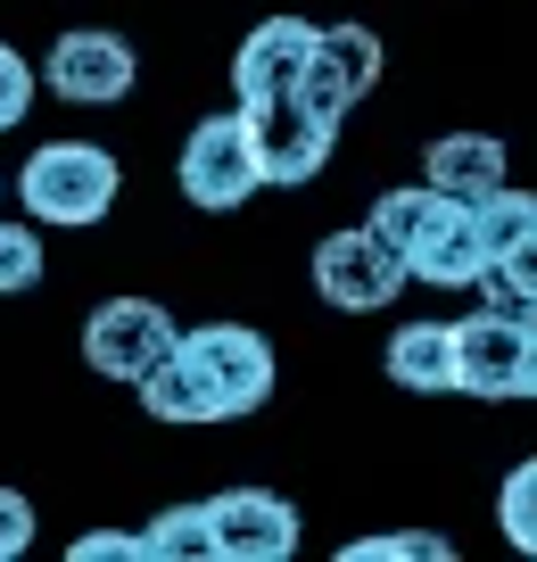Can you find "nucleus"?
I'll return each mask as SVG.
<instances>
[{
  "label": "nucleus",
  "instance_id": "f03ea898",
  "mask_svg": "<svg viewBox=\"0 0 537 562\" xmlns=\"http://www.w3.org/2000/svg\"><path fill=\"white\" fill-rule=\"evenodd\" d=\"M116 191H124V166L108 158L100 140H42L34 158H25V175H18V207L34 215V224H58V232L100 224V215L116 207Z\"/></svg>",
  "mask_w": 537,
  "mask_h": 562
},
{
  "label": "nucleus",
  "instance_id": "4be33fe9",
  "mask_svg": "<svg viewBox=\"0 0 537 562\" xmlns=\"http://www.w3.org/2000/svg\"><path fill=\"white\" fill-rule=\"evenodd\" d=\"M67 562H149V538L141 529H83L67 546Z\"/></svg>",
  "mask_w": 537,
  "mask_h": 562
},
{
  "label": "nucleus",
  "instance_id": "6e6552de",
  "mask_svg": "<svg viewBox=\"0 0 537 562\" xmlns=\"http://www.w3.org/2000/svg\"><path fill=\"white\" fill-rule=\"evenodd\" d=\"M372 83H381V34H372V25H314V50H306V75H298V100H306L314 116L339 124Z\"/></svg>",
  "mask_w": 537,
  "mask_h": 562
},
{
  "label": "nucleus",
  "instance_id": "7ed1b4c3",
  "mask_svg": "<svg viewBox=\"0 0 537 562\" xmlns=\"http://www.w3.org/2000/svg\"><path fill=\"white\" fill-rule=\"evenodd\" d=\"M174 364L199 381L208 422H240L273 397V348L248 323H199V331H182L174 339Z\"/></svg>",
  "mask_w": 537,
  "mask_h": 562
},
{
  "label": "nucleus",
  "instance_id": "20e7f679",
  "mask_svg": "<svg viewBox=\"0 0 537 562\" xmlns=\"http://www.w3.org/2000/svg\"><path fill=\"white\" fill-rule=\"evenodd\" d=\"M265 191L257 140H248V108H224V116H199L191 140H182V199L208 215H232Z\"/></svg>",
  "mask_w": 537,
  "mask_h": 562
},
{
  "label": "nucleus",
  "instance_id": "b1692460",
  "mask_svg": "<svg viewBox=\"0 0 537 562\" xmlns=\"http://www.w3.org/2000/svg\"><path fill=\"white\" fill-rule=\"evenodd\" d=\"M513 397H537V315H529V339H521V389Z\"/></svg>",
  "mask_w": 537,
  "mask_h": 562
},
{
  "label": "nucleus",
  "instance_id": "f3484780",
  "mask_svg": "<svg viewBox=\"0 0 537 562\" xmlns=\"http://www.w3.org/2000/svg\"><path fill=\"white\" fill-rule=\"evenodd\" d=\"M496 529H504V546L537 554V456L513 463V480L496 488Z\"/></svg>",
  "mask_w": 537,
  "mask_h": 562
},
{
  "label": "nucleus",
  "instance_id": "9d476101",
  "mask_svg": "<svg viewBox=\"0 0 537 562\" xmlns=\"http://www.w3.org/2000/svg\"><path fill=\"white\" fill-rule=\"evenodd\" d=\"M42 83L58 91V100L75 108H116L124 91L141 83V58L124 34H100V25H75V34H58L51 67H42Z\"/></svg>",
  "mask_w": 537,
  "mask_h": 562
},
{
  "label": "nucleus",
  "instance_id": "423d86ee",
  "mask_svg": "<svg viewBox=\"0 0 537 562\" xmlns=\"http://www.w3.org/2000/svg\"><path fill=\"white\" fill-rule=\"evenodd\" d=\"M248 140H257L265 182H273V191H298V182H314V175L331 166V149H339V124L314 116V108L290 91V100L248 108Z\"/></svg>",
  "mask_w": 537,
  "mask_h": 562
},
{
  "label": "nucleus",
  "instance_id": "6ab92c4d",
  "mask_svg": "<svg viewBox=\"0 0 537 562\" xmlns=\"http://www.w3.org/2000/svg\"><path fill=\"white\" fill-rule=\"evenodd\" d=\"M42 281V232L18 224V215H0V299H18Z\"/></svg>",
  "mask_w": 537,
  "mask_h": 562
},
{
  "label": "nucleus",
  "instance_id": "a211bd4d",
  "mask_svg": "<svg viewBox=\"0 0 537 562\" xmlns=\"http://www.w3.org/2000/svg\"><path fill=\"white\" fill-rule=\"evenodd\" d=\"M347 562H447L455 546L438 538V529H372V538H356V546H339Z\"/></svg>",
  "mask_w": 537,
  "mask_h": 562
},
{
  "label": "nucleus",
  "instance_id": "ddd939ff",
  "mask_svg": "<svg viewBox=\"0 0 537 562\" xmlns=\"http://www.w3.org/2000/svg\"><path fill=\"white\" fill-rule=\"evenodd\" d=\"M422 182L430 191H455V199H488L504 191V140L496 133H438L430 149H422Z\"/></svg>",
  "mask_w": 537,
  "mask_h": 562
},
{
  "label": "nucleus",
  "instance_id": "aec40b11",
  "mask_svg": "<svg viewBox=\"0 0 537 562\" xmlns=\"http://www.w3.org/2000/svg\"><path fill=\"white\" fill-rule=\"evenodd\" d=\"M537 224V191H513V182H504V191H488L480 199V232H488V257H504V248L521 240V232Z\"/></svg>",
  "mask_w": 537,
  "mask_h": 562
},
{
  "label": "nucleus",
  "instance_id": "4468645a",
  "mask_svg": "<svg viewBox=\"0 0 537 562\" xmlns=\"http://www.w3.org/2000/svg\"><path fill=\"white\" fill-rule=\"evenodd\" d=\"M381 364H389L398 389L447 397V389H455V331H447V323H398V339H389Z\"/></svg>",
  "mask_w": 537,
  "mask_h": 562
},
{
  "label": "nucleus",
  "instance_id": "5701e85b",
  "mask_svg": "<svg viewBox=\"0 0 537 562\" xmlns=\"http://www.w3.org/2000/svg\"><path fill=\"white\" fill-rule=\"evenodd\" d=\"M25 546H34V505L18 488H0V562H18Z\"/></svg>",
  "mask_w": 537,
  "mask_h": 562
},
{
  "label": "nucleus",
  "instance_id": "39448f33",
  "mask_svg": "<svg viewBox=\"0 0 537 562\" xmlns=\"http://www.w3.org/2000/svg\"><path fill=\"white\" fill-rule=\"evenodd\" d=\"M314 290H323V306H339V315H381L405 290V265L372 224H347V232H323V240H314Z\"/></svg>",
  "mask_w": 537,
  "mask_h": 562
},
{
  "label": "nucleus",
  "instance_id": "dca6fc26",
  "mask_svg": "<svg viewBox=\"0 0 537 562\" xmlns=\"http://www.w3.org/2000/svg\"><path fill=\"white\" fill-rule=\"evenodd\" d=\"M141 538H149V562H199V554H208V505H166Z\"/></svg>",
  "mask_w": 537,
  "mask_h": 562
},
{
  "label": "nucleus",
  "instance_id": "f257e3e1",
  "mask_svg": "<svg viewBox=\"0 0 537 562\" xmlns=\"http://www.w3.org/2000/svg\"><path fill=\"white\" fill-rule=\"evenodd\" d=\"M372 232L398 248L405 281L422 290H480L488 281V232H480V199L430 191V182H405V191L372 199Z\"/></svg>",
  "mask_w": 537,
  "mask_h": 562
},
{
  "label": "nucleus",
  "instance_id": "0eeeda50",
  "mask_svg": "<svg viewBox=\"0 0 537 562\" xmlns=\"http://www.w3.org/2000/svg\"><path fill=\"white\" fill-rule=\"evenodd\" d=\"M208 554L215 562H290L298 554V505L273 488L208 496Z\"/></svg>",
  "mask_w": 537,
  "mask_h": 562
},
{
  "label": "nucleus",
  "instance_id": "1a4fd4ad",
  "mask_svg": "<svg viewBox=\"0 0 537 562\" xmlns=\"http://www.w3.org/2000/svg\"><path fill=\"white\" fill-rule=\"evenodd\" d=\"M174 339H182V331H174V315H166L157 299H108L100 315L83 323L91 372H100V381H124V389H133L141 372H149L157 356L174 348Z\"/></svg>",
  "mask_w": 537,
  "mask_h": 562
},
{
  "label": "nucleus",
  "instance_id": "9b49d317",
  "mask_svg": "<svg viewBox=\"0 0 537 562\" xmlns=\"http://www.w3.org/2000/svg\"><path fill=\"white\" fill-rule=\"evenodd\" d=\"M447 331H455V389H471V397H513V389H521V339H529V315L480 306V315L447 323Z\"/></svg>",
  "mask_w": 537,
  "mask_h": 562
},
{
  "label": "nucleus",
  "instance_id": "f8f14e48",
  "mask_svg": "<svg viewBox=\"0 0 537 562\" xmlns=\"http://www.w3.org/2000/svg\"><path fill=\"white\" fill-rule=\"evenodd\" d=\"M306 50H314V25L306 18H265L257 34L232 50V100H240V108L290 100L298 75H306Z\"/></svg>",
  "mask_w": 537,
  "mask_h": 562
},
{
  "label": "nucleus",
  "instance_id": "2eb2a0df",
  "mask_svg": "<svg viewBox=\"0 0 537 562\" xmlns=\"http://www.w3.org/2000/svg\"><path fill=\"white\" fill-rule=\"evenodd\" d=\"M480 290H488V306H504V315H537V224L521 232L496 265H488Z\"/></svg>",
  "mask_w": 537,
  "mask_h": 562
},
{
  "label": "nucleus",
  "instance_id": "412c9836",
  "mask_svg": "<svg viewBox=\"0 0 537 562\" xmlns=\"http://www.w3.org/2000/svg\"><path fill=\"white\" fill-rule=\"evenodd\" d=\"M34 91H42V75L25 67V58L9 50V42H0V133H9V124H25V108H34Z\"/></svg>",
  "mask_w": 537,
  "mask_h": 562
}]
</instances>
